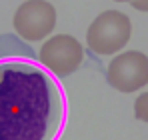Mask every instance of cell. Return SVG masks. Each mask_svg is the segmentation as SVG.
<instances>
[{
  "mask_svg": "<svg viewBox=\"0 0 148 140\" xmlns=\"http://www.w3.org/2000/svg\"><path fill=\"white\" fill-rule=\"evenodd\" d=\"M64 120L56 76L14 36H0V140H58Z\"/></svg>",
  "mask_w": 148,
  "mask_h": 140,
  "instance_id": "cell-1",
  "label": "cell"
},
{
  "mask_svg": "<svg viewBox=\"0 0 148 140\" xmlns=\"http://www.w3.org/2000/svg\"><path fill=\"white\" fill-rule=\"evenodd\" d=\"M132 38V20L120 10H104L86 30V46L98 56H114Z\"/></svg>",
  "mask_w": 148,
  "mask_h": 140,
  "instance_id": "cell-2",
  "label": "cell"
},
{
  "mask_svg": "<svg viewBox=\"0 0 148 140\" xmlns=\"http://www.w3.org/2000/svg\"><path fill=\"white\" fill-rule=\"evenodd\" d=\"M38 60L56 78H66L84 62V48L70 34H54L42 42Z\"/></svg>",
  "mask_w": 148,
  "mask_h": 140,
  "instance_id": "cell-3",
  "label": "cell"
},
{
  "mask_svg": "<svg viewBox=\"0 0 148 140\" xmlns=\"http://www.w3.org/2000/svg\"><path fill=\"white\" fill-rule=\"evenodd\" d=\"M106 82L124 94L142 90L148 84V56L140 50L118 52L106 68Z\"/></svg>",
  "mask_w": 148,
  "mask_h": 140,
  "instance_id": "cell-4",
  "label": "cell"
},
{
  "mask_svg": "<svg viewBox=\"0 0 148 140\" xmlns=\"http://www.w3.org/2000/svg\"><path fill=\"white\" fill-rule=\"evenodd\" d=\"M12 26L18 38L26 42H40L56 28V8L48 0H26L16 8Z\"/></svg>",
  "mask_w": 148,
  "mask_h": 140,
  "instance_id": "cell-5",
  "label": "cell"
},
{
  "mask_svg": "<svg viewBox=\"0 0 148 140\" xmlns=\"http://www.w3.org/2000/svg\"><path fill=\"white\" fill-rule=\"evenodd\" d=\"M134 116L136 120L148 124V92H142L134 100Z\"/></svg>",
  "mask_w": 148,
  "mask_h": 140,
  "instance_id": "cell-6",
  "label": "cell"
},
{
  "mask_svg": "<svg viewBox=\"0 0 148 140\" xmlns=\"http://www.w3.org/2000/svg\"><path fill=\"white\" fill-rule=\"evenodd\" d=\"M130 6L138 12H148V0H132Z\"/></svg>",
  "mask_w": 148,
  "mask_h": 140,
  "instance_id": "cell-7",
  "label": "cell"
},
{
  "mask_svg": "<svg viewBox=\"0 0 148 140\" xmlns=\"http://www.w3.org/2000/svg\"><path fill=\"white\" fill-rule=\"evenodd\" d=\"M114 2H132V0H114Z\"/></svg>",
  "mask_w": 148,
  "mask_h": 140,
  "instance_id": "cell-8",
  "label": "cell"
}]
</instances>
